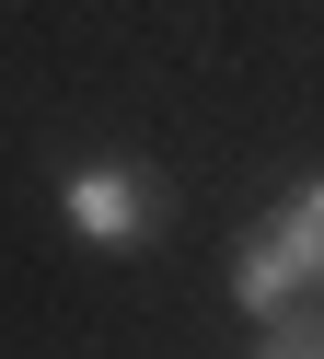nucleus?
Here are the masks:
<instances>
[{"mask_svg": "<svg viewBox=\"0 0 324 359\" xmlns=\"http://www.w3.org/2000/svg\"><path fill=\"white\" fill-rule=\"evenodd\" d=\"M231 302H243V325H278V313L324 302V174L290 186V197L243 232V255H231Z\"/></svg>", "mask_w": 324, "mask_h": 359, "instance_id": "nucleus-1", "label": "nucleus"}, {"mask_svg": "<svg viewBox=\"0 0 324 359\" xmlns=\"http://www.w3.org/2000/svg\"><path fill=\"white\" fill-rule=\"evenodd\" d=\"M58 220H69V243H93V255H139V243L162 232V174H139V163H69Z\"/></svg>", "mask_w": 324, "mask_h": 359, "instance_id": "nucleus-2", "label": "nucleus"}, {"mask_svg": "<svg viewBox=\"0 0 324 359\" xmlns=\"http://www.w3.org/2000/svg\"><path fill=\"white\" fill-rule=\"evenodd\" d=\"M255 336H266L278 359H313V348H324V302H301V313H278V325H255Z\"/></svg>", "mask_w": 324, "mask_h": 359, "instance_id": "nucleus-3", "label": "nucleus"}]
</instances>
